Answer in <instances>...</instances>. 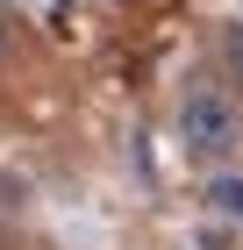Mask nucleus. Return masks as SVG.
<instances>
[{"instance_id": "1", "label": "nucleus", "mask_w": 243, "mask_h": 250, "mask_svg": "<svg viewBox=\"0 0 243 250\" xmlns=\"http://www.w3.org/2000/svg\"><path fill=\"white\" fill-rule=\"evenodd\" d=\"M179 143H186V157H229L243 143V107L222 93V86H186V100H179Z\"/></svg>"}, {"instance_id": "2", "label": "nucleus", "mask_w": 243, "mask_h": 250, "mask_svg": "<svg viewBox=\"0 0 243 250\" xmlns=\"http://www.w3.org/2000/svg\"><path fill=\"white\" fill-rule=\"evenodd\" d=\"M200 200H207L215 214H222V222H243V172H215Z\"/></svg>"}, {"instance_id": "3", "label": "nucleus", "mask_w": 243, "mask_h": 250, "mask_svg": "<svg viewBox=\"0 0 243 250\" xmlns=\"http://www.w3.org/2000/svg\"><path fill=\"white\" fill-rule=\"evenodd\" d=\"M222 64H229V79L243 86V21H229V36H222Z\"/></svg>"}, {"instance_id": "4", "label": "nucleus", "mask_w": 243, "mask_h": 250, "mask_svg": "<svg viewBox=\"0 0 243 250\" xmlns=\"http://www.w3.org/2000/svg\"><path fill=\"white\" fill-rule=\"evenodd\" d=\"M0 58H7V15H0Z\"/></svg>"}]
</instances>
